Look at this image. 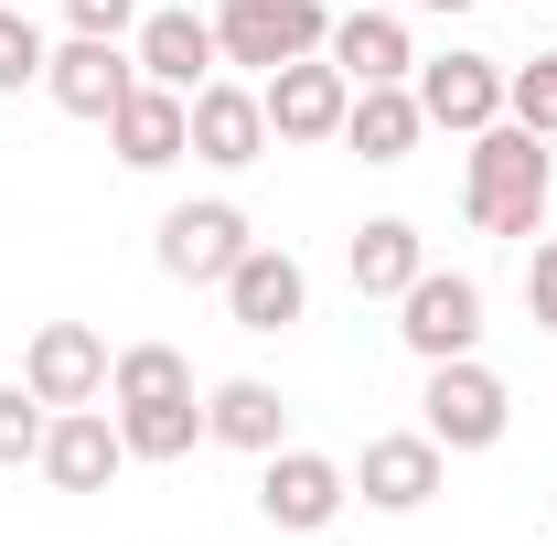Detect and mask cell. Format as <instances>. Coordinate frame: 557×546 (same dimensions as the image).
Masks as SVG:
<instances>
[{
	"instance_id": "obj_1",
	"label": "cell",
	"mask_w": 557,
	"mask_h": 546,
	"mask_svg": "<svg viewBox=\"0 0 557 546\" xmlns=\"http://www.w3.org/2000/svg\"><path fill=\"white\" fill-rule=\"evenodd\" d=\"M547 194H557V161H547V139H536V129H515V119L472 129L461 214H472L483 236H536V225H547Z\"/></svg>"
},
{
	"instance_id": "obj_2",
	"label": "cell",
	"mask_w": 557,
	"mask_h": 546,
	"mask_svg": "<svg viewBox=\"0 0 557 546\" xmlns=\"http://www.w3.org/2000/svg\"><path fill=\"white\" fill-rule=\"evenodd\" d=\"M322 44H333V11L322 0H225L214 11V54L247 65V75H278L300 54H322Z\"/></svg>"
},
{
	"instance_id": "obj_3",
	"label": "cell",
	"mask_w": 557,
	"mask_h": 546,
	"mask_svg": "<svg viewBox=\"0 0 557 546\" xmlns=\"http://www.w3.org/2000/svg\"><path fill=\"white\" fill-rule=\"evenodd\" d=\"M418 429L440 439V450H493L504 429H515V397H504V375H493L483 353H450V364H429V397H418Z\"/></svg>"
},
{
	"instance_id": "obj_4",
	"label": "cell",
	"mask_w": 557,
	"mask_h": 546,
	"mask_svg": "<svg viewBox=\"0 0 557 546\" xmlns=\"http://www.w3.org/2000/svg\"><path fill=\"white\" fill-rule=\"evenodd\" d=\"M397 343H408L418 364L472 353V343H483V278L472 269H418L408 289H397Z\"/></svg>"
},
{
	"instance_id": "obj_5",
	"label": "cell",
	"mask_w": 557,
	"mask_h": 546,
	"mask_svg": "<svg viewBox=\"0 0 557 546\" xmlns=\"http://www.w3.org/2000/svg\"><path fill=\"white\" fill-rule=\"evenodd\" d=\"M258 108H269V139H278V150H311V139H344L354 75L333 65V54H300V65L258 75Z\"/></svg>"
},
{
	"instance_id": "obj_6",
	"label": "cell",
	"mask_w": 557,
	"mask_h": 546,
	"mask_svg": "<svg viewBox=\"0 0 557 546\" xmlns=\"http://www.w3.org/2000/svg\"><path fill=\"white\" fill-rule=\"evenodd\" d=\"M247 247H258V236H247V204H225V194L161 214V278H183V289H225V269H236Z\"/></svg>"
},
{
	"instance_id": "obj_7",
	"label": "cell",
	"mask_w": 557,
	"mask_h": 546,
	"mask_svg": "<svg viewBox=\"0 0 557 546\" xmlns=\"http://www.w3.org/2000/svg\"><path fill=\"white\" fill-rule=\"evenodd\" d=\"M344 504H354V472L333 461V450H269V472H258V514H269L278 536H322Z\"/></svg>"
},
{
	"instance_id": "obj_8",
	"label": "cell",
	"mask_w": 557,
	"mask_h": 546,
	"mask_svg": "<svg viewBox=\"0 0 557 546\" xmlns=\"http://www.w3.org/2000/svg\"><path fill=\"white\" fill-rule=\"evenodd\" d=\"M108 333L97 322H44V333L22 343V386L44 397V408H97L108 397Z\"/></svg>"
},
{
	"instance_id": "obj_9",
	"label": "cell",
	"mask_w": 557,
	"mask_h": 546,
	"mask_svg": "<svg viewBox=\"0 0 557 546\" xmlns=\"http://www.w3.org/2000/svg\"><path fill=\"white\" fill-rule=\"evenodd\" d=\"M129 86H139V54H129V44H97V33H65V44L44 54V97H54L65 119H97V129H108Z\"/></svg>"
},
{
	"instance_id": "obj_10",
	"label": "cell",
	"mask_w": 557,
	"mask_h": 546,
	"mask_svg": "<svg viewBox=\"0 0 557 546\" xmlns=\"http://www.w3.org/2000/svg\"><path fill=\"white\" fill-rule=\"evenodd\" d=\"M408 86H418V119L450 129V139H472V129L504 119V65H493V54H418Z\"/></svg>"
},
{
	"instance_id": "obj_11",
	"label": "cell",
	"mask_w": 557,
	"mask_h": 546,
	"mask_svg": "<svg viewBox=\"0 0 557 546\" xmlns=\"http://www.w3.org/2000/svg\"><path fill=\"white\" fill-rule=\"evenodd\" d=\"M33 472L54 482V493H108V482L129 472V439H119V418H108V408H54Z\"/></svg>"
},
{
	"instance_id": "obj_12",
	"label": "cell",
	"mask_w": 557,
	"mask_h": 546,
	"mask_svg": "<svg viewBox=\"0 0 557 546\" xmlns=\"http://www.w3.org/2000/svg\"><path fill=\"white\" fill-rule=\"evenodd\" d=\"M194 161H214V172L269 161V108H258L247 75H205V86H194Z\"/></svg>"
},
{
	"instance_id": "obj_13",
	"label": "cell",
	"mask_w": 557,
	"mask_h": 546,
	"mask_svg": "<svg viewBox=\"0 0 557 546\" xmlns=\"http://www.w3.org/2000/svg\"><path fill=\"white\" fill-rule=\"evenodd\" d=\"M300 311H311V278H300L289 247H247V258L225 269V322H236V333H289Z\"/></svg>"
},
{
	"instance_id": "obj_14",
	"label": "cell",
	"mask_w": 557,
	"mask_h": 546,
	"mask_svg": "<svg viewBox=\"0 0 557 546\" xmlns=\"http://www.w3.org/2000/svg\"><path fill=\"white\" fill-rule=\"evenodd\" d=\"M440 439L429 429H386V439H364V461H354V493L375 504V514H418L429 493H440Z\"/></svg>"
},
{
	"instance_id": "obj_15",
	"label": "cell",
	"mask_w": 557,
	"mask_h": 546,
	"mask_svg": "<svg viewBox=\"0 0 557 546\" xmlns=\"http://www.w3.org/2000/svg\"><path fill=\"white\" fill-rule=\"evenodd\" d=\"M129 54L150 86H172V97H194L225 54H214V11H139V33H129Z\"/></svg>"
},
{
	"instance_id": "obj_16",
	"label": "cell",
	"mask_w": 557,
	"mask_h": 546,
	"mask_svg": "<svg viewBox=\"0 0 557 546\" xmlns=\"http://www.w3.org/2000/svg\"><path fill=\"white\" fill-rule=\"evenodd\" d=\"M108 139H119L129 172H172V161L194 150V97H172V86L139 75L129 97H119V119H108Z\"/></svg>"
},
{
	"instance_id": "obj_17",
	"label": "cell",
	"mask_w": 557,
	"mask_h": 546,
	"mask_svg": "<svg viewBox=\"0 0 557 546\" xmlns=\"http://www.w3.org/2000/svg\"><path fill=\"white\" fill-rule=\"evenodd\" d=\"M205 439H225V450H289V397H278L269 375H225L205 397Z\"/></svg>"
},
{
	"instance_id": "obj_18",
	"label": "cell",
	"mask_w": 557,
	"mask_h": 546,
	"mask_svg": "<svg viewBox=\"0 0 557 546\" xmlns=\"http://www.w3.org/2000/svg\"><path fill=\"white\" fill-rule=\"evenodd\" d=\"M322 54H333L354 86H408V75H418V44H408V22H397V11H344Z\"/></svg>"
},
{
	"instance_id": "obj_19",
	"label": "cell",
	"mask_w": 557,
	"mask_h": 546,
	"mask_svg": "<svg viewBox=\"0 0 557 546\" xmlns=\"http://www.w3.org/2000/svg\"><path fill=\"white\" fill-rule=\"evenodd\" d=\"M344 269H354V289H364V300H397V289L429 269V236H418L408 214H375V225H354Z\"/></svg>"
},
{
	"instance_id": "obj_20",
	"label": "cell",
	"mask_w": 557,
	"mask_h": 546,
	"mask_svg": "<svg viewBox=\"0 0 557 546\" xmlns=\"http://www.w3.org/2000/svg\"><path fill=\"white\" fill-rule=\"evenodd\" d=\"M344 139L364 150V161H408L418 139H429V119H418V86H354Z\"/></svg>"
},
{
	"instance_id": "obj_21",
	"label": "cell",
	"mask_w": 557,
	"mask_h": 546,
	"mask_svg": "<svg viewBox=\"0 0 557 546\" xmlns=\"http://www.w3.org/2000/svg\"><path fill=\"white\" fill-rule=\"evenodd\" d=\"M119 439L129 461H183L205 439V397H150V408H119Z\"/></svg>"
},
{
	"instance_id": "obj_22",
	"label": "cell",
	"mask_w": 557,
	"mask_h": 546,
	"mask_svg": "<svg viewBox=\"0 0 557 546\" xmlns=\"http://www.w3.org/2000/svg\"><path fill=\"white\" fill-rule=\"evenodd\" d=\"M150 397H194V364H183L172 343H129V353L108 364V408H150Z\"/></svg>"
},
{
	"instance_id": "obj_23",
	"label": "cell",
	"mask_w": 557,
	"mask_h": 546,
	"mask_svg": "<svg viewBox=\"0 0 557 546\" xmlns=\"http://www.w3.org/2000/svg\"><path fill=\"white\" fill-rule=\"evenodd\" d=\"M504 119H515V129H536V139H557V54L504 65Z\"/></svg>"
},
{
	"instance_id": "obj_24",
	"label": "cell",
	"mask_w": 557,
	"mask_h": 546,
	"mask_svg": "<svg viewBox=\"0 0 557 546\" xmlns=\"http://www.w3.org/2000/svg\"><path fill=\"white\" fill-rule=\"evenodd\" d=\"M44 429H54V408H44L33 386H0V472L44 461Z\"/></svg>"
},
{
	"instance_id": "obj_25",
	"label": "cell",
	"mask_w": 557,
	"mask_h": 546,
	"mask_svg": "<svg viewBox=\"0 0 557 546\" xmlns=\"http://www.w3.org/2000/svg\"><path fill=\"white\" fill-rule=\"evenodd\" d=\"M44 33H33V11H0V97H22V86H44Z\"/></svg>"
},
{
	"instance_id": "obj_26",
	"label": "cell",
	"mask_w": 557,
	"mask_h": 546,
	"mask_svg": "<svg viewBox=\"0 0 557 546\" xmlns=\"http://www.w3.org/2000/svg\"><path fill=\"white\" fill-rule=\"evenodd\" d=\"M65 22H75V33H97V44H129V33H139V0H65Z\"/></svg>"
},
{
	"instance_id": "obj_27",
	"label": "cell",
	"mask_w": 557,
	"mask_h": 546,
	"mask_svg": "<svg viewBox=\"0 0 557 546\" xmlns=\"http://www.w3.org/2000/svg\"><path fill=\"white\" fill-rule=\"evenodd\" d=\"M525 322H536V333H557V236L525 258Z\"/></svg>"
},
{
	"instance_id": "obj_28",
	"label": "cell",
	"mask_w": 557,
	"mask_h": 546,
	"mask_svg": "<svg viewBox=\"0 0 557 546\" xmlns=\"http://www.w3.org/2000/svg\"><path fill=\"white\" fill-rule=\"evenodd\" d=\"M408 11H472V0H408Z\"/></svg>"
}]
</instances>
